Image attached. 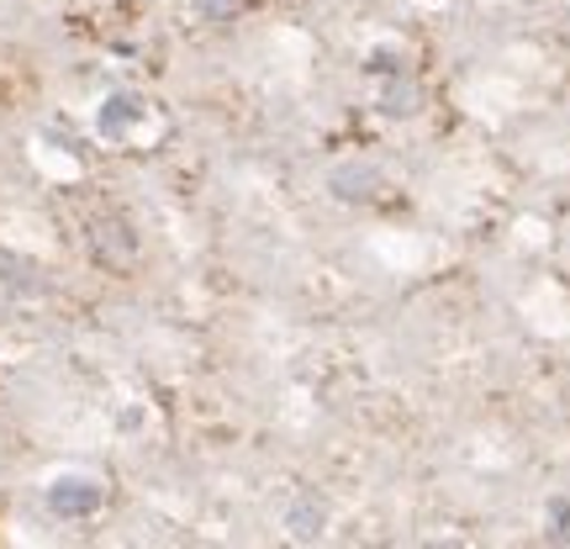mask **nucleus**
Listing matches in <instances>:
<instances>
[{"instance_id": "nucleus-1", "label": "nucleus", "mask_w": 570, "mask_h": 549, "mask_svg": "<svg viewBox=\"0 0 570 549\" xmlns=\"http://www.w3.org/2000/svg\"><path fill=\"white\" fill-rule=\"evenodd\" d=\"M48 507L59 518H95L106 507V486H101V476H85V471H59L48 481Z\"/></svg>"}, {"instance_id": "nucleus-3", "label": "nucleus", "mask_w": 570, "mask_h": 549, "mask_svg": "<svg viewBox=\"0 0 570 549\" xmlns=\"http://www.w3.org/2000/svg\"><path fill=\"white\" fill-rule=\"evenodd\" d=\"M196 11H201L207 22H233L238 11H243V0H196Z\"/></svg>"}, {"instance_id": "nucleus-2", "label": "nucleus", "mask_w": 570, "mask_h": 549, "mask_svg": "<svg viewBox=\"0 0 570 549\" xmlns=\"http://www.w3.org/2000/svg\"><path fill=\"white\" fill-rule=\"evenodd\" d=\"M148 117V101L138 96H112L106 101V112H101V133L112 138V144H133V122Z\"/></svg>"}]
</instances>
